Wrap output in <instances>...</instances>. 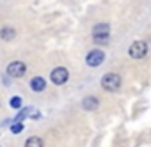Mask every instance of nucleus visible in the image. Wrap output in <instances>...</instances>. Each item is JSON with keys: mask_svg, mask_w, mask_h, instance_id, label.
Instances as JSON below:
<instances>
[{"mask_svg": "<svg viewBox=\"0 0 151 147\" xmlns=\"http://www.w3.org/2000/svg\"><path fill=\"white\" fill-rule=\"evenodd\" d=\"M101 87L109 92H116L121 87V76L116 75V73H107V75L101 78Z\"/></svg>", "mask_w": 151, "mask_h": 147, "instance_id": "f257e3e1", "label": "nucleus"}, {"mask_svg": "<svg viewBox=\"0 0 151 147\" xmlns=\"http://www.w3.org/2000/svg\"><path fill=\"white\" fill-rule=\"evenodd\" d=\"M109 34H110L109 23H98V25L93 29L94 43H107V41H109Z\"/></svg>", "mask_w": 151, "mask_h": 147, "instance_id": "f03ea898", "label": "nucleus"}, {"mask_svg": "<svg viewBox=\"0 0 151 147\" xmlns=\"http://www.w3.org/2000/svg\"><path fill=\"white\" fill-rule=\"evenodd\" d=\"M128 53H130L132 59H144V57L147 55V44H146L144 41H135V43L130 46Z\"/></svg>", "mask_w": 151, "mask_h": 147, "instance_id": "7ed1b4c3", "label": "nucleus"}, {"mask_svg": "<svg viewBox=\"0 0 151 147\" xmlns=\"http://www.w3.org/2000/svg\"><path fill=\"white\" fill-rule=\"evenodd\" d=\"M25 71H27V66H25L23 62H20V60H14V62H11V64L7 66V75L13 76V78L23 76Z\"/></svg>", "mask_w": 151, "mask_h": 147, "instance_id": "20e7f679", "label": "nucleus"}, {"mask_svg": "<svg viewBox=\"0 0 151 147\" xmlns=\"http://www.w3.org/2000/svg\"><path fill=\"white\" fill-rule=\"evenodd\" d=\"M103 60H105V53H103L101 50H93V51H89V55L86 57V62H87V66H91V67L101 66Z\"/></svg>", "mask_w": 151, "mask_h": 147, "instance_id": "39448f33", "label": "nucleus"}, {"mask_svg": "<svg viewBox=\"0 0 151 147\" xmlns=\"http://www.w3.org/2000/svg\"><path fill=\"white\" fill-rule=\"evenodd\" d=\"M50 80L55 83V85H62L68 82V69L64 67H55L52 71V75H50Z\"/></svg>", "mask_w": 151, "mask_h": 147, "instance_id": "423d86ee", "label": "nucleus"}, {"mask_svg": "<svg viewBox=\"0 0 151 147\" xmlns=\"http://www.w3.org/2000/svg\"><path fill=\"white\" fill-rule=\"evenodd\" d=\"M25 117H32V119H39L41 117V113L36 110V108H20V113L16 115V119H14V122H22Z\"/></svg>", "mask_w": 151, "mask_h": 147, "instance_id": "0eeeda50", "label": "nucleus"}, {"mask_svg": "<svg viewBox=\"0 0 151 147\" xmlns=\"http://www.w3.org/2000/svg\"><path fill=\"white\" fill-rule=\"evenodd\" d=\"M30 87H32V91H36V92H41V91H45V87H46V83H45V78H41V76H36V78H32V80H30Z\"/></svg>", "mask_w": 151, "mask_h": 147, "instance_id": "6e6552de", "label": "nucleus"}, {"mask_svg": "<svg viewBox=\"0 0 151 147\" xmlns=\"http://www.w3.org/2000/svg\"><path fill=\"white\" fill-rule=\"evenodd\" d=\"M98 105H100V101H98L96 98H93V96H87V98L82 101V106H84L86 110H96Z\"/></svg>", "mask_w": 151, "mask_h": 147, "instance_id": "1a4fd4ad", "label": "nucleus"}, {"mask_svg": "<svg viewBox=\"0 0 151 147\" xmlns=\"http://www.w3.org/2000/svg\"><path fill=\"white\" fill-rule=\"evenodd\" d=\"M25 147H43V140L39 136H30V138H27Z\"/></svg>", "mask_w": 151, "mask_h": 147, "instance_id": "9d476101", "label": "nucleus"}, {"mask_svg": "<svg viewBox=\"0 0 151 147\" xmlns=\"http://www.w3.org/2000/svg\"><path fill=\"white\" fill-rule=\"evenodd\" d=\"M14 36H16V32H14L13 29H2V30H0V37H2V39H6V41L13 39Z\"/></svg>", "mask_w": 151, "mask_h": 147, "instance_id": "9b49d317", "label": "nucleus"}, {"mask_svg": "<svg viewBox=\"0 0 151 147\" xmlns=\"http://www.w3.org/2000/svg\"><path fill=\"white\" fill-rule=\"evenodd\" d=\"M11 106L20 110V108H22V99H20V98H13V99H11Z\"/></svg>", "mask_w": 151, "mask_h": 147, "instance_id": "f8f14e48", "label": "nucleus"}, {"mask_svg": "<svg viewBox=\"0 0 151 147\" xmlns=\"http://www.w3.org/2000/svg\"><path fill=\"white\" fill-rule=\"evenodd\" d=\"M22 129H23V126H22V122H14V124L11 126V131H13V133H20Z\"/></svg>", "mask_w": 151, "mask_h": 147, "instance_id": "ddd939ff", "label": "nucleus"}]
</instances>
